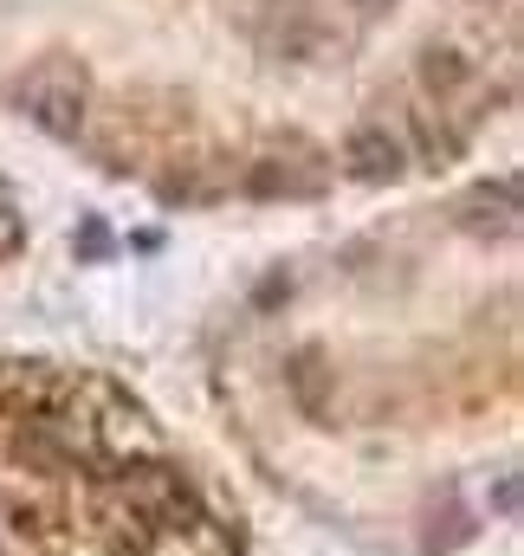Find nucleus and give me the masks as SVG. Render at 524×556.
<instances>
[{
    "mask_svg": "<svg viewBox=\"0 0 524 556\" xmlns=\"http://www.w3.org/2000/svg\"><path fill=\"white\" fill-rule=\"evenodd\" d=\"M26 117L46 137H78V124H85V78H33L26 85Z\"/></svg>",
    "mask_w": 524,
    "mask_h": 556,
    "instance_id": "f257e3e1",
    "label": "nucleus"
},
{
    "mask_svg": "<svg viewBox=\"0 0 524 556\" xmlns=\"http://www.w3.org/2000/svg\"><path fill=\"white\" fill-rule=\"evenodd\" d=\"M344 175H350V181H389V175H401V149H395V137H383V130H357V137L344 142Z\"/></svg>",
    "mask_w": 524,
    "mask_h": 556,
    "instance_id": "f03ea898",
    "label": "nucleus"
}]
</instances>
